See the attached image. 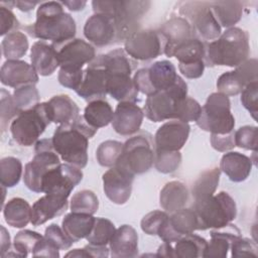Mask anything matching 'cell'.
<instances>
[{
    "mask_svg": "<svg viewBox=\"0 0 258 258\" xmlns=\"http://www.w3.org/2000/svg\"><path fill=\"white\" fill-rule=\"evenodd\" d=\"M1 130L5 132L8 127V123L19 114L16 105L13 100V96L10 95L5 89H1Z\"/></svg>",
    "mask_w": 258,
    "mask_h": 258,
    "instance_id": "cell-51",
    "label": "cell"
},
{
    "mask_svg": "<svg viewBox=\"0 0 258 258\" xmlns=\"http://www.w3.org/2000/svg\"><path fill=\"white\" fill-rule=\"evenodd\" d=\"M221 170L218 167L203 171L195 180L191 187V196L195 202L212 197L219 184Z\"/></svg>",
    "mask_w": 258,
    "mask_h": 258,
    "instance_id": "cell-38",
    "label": "cell"
},
{
    "mask_svg": "<svg viewBox=\"0 0 258 258\" xmlns=\"http://www.w3.org/2000/svg\"><path fill=\"white\" fill-rule=\"evenodd\" d=\"M113 116L114 112L111 105L104 99H98L89 102L83 117L91 127L98 129L111 123Z\"/></svg>",
    "mask_w": 258,
    "mask_h": 258,
    "instance_id": "cell-36",
    "label": "cell"
},
{
    "mask_svg": "<svg viewBox=\"0 0 258 258\" xmlns=\"http://www.w3.org/2000/svg\"><path fill=\"white\" fill-rule=\"evenodd\" d=\"M85 37L97 46H105L118 40V29L113 16L105 13H94L84 26Z\"/></svg>",
    "mask_w": 258,
    "mask_h": 258,
    "instance_id": "cell-16",
    "label": "cell"
},
{
    "mask_svg": "<svg viewBox=\"0 0 258 258\" xmlns=\"http://www.w3.org/2000/svg\"><path fill=\"white\" fill-rule=\"evenodd\" d=\"M235 145L247 149L257 151L258 147V135L256 126H243L240 127L236 132H234Z\"/></svg>",
    "mask_w": 258,
    "mask_h": 258,
    "instance_id": "cell-49",
    "label": "cell"
},
{
    "mask_svg": "<svg viewBox=\"0 0 258 258\" xmlns=\"http://www.w3.org/2000/svg\"><path fill=\"white\" fill-rule=\"evenodd\" d=\"M149 1H116L95 0L92 2L95 13H105L114 17L118 40H126L134 32L138 31L139 19L150 7Z\"/></svg>",
    "mask_w": 258,
    "mask_h": 258,
    "instance_id": "cell-4",
    "label": "cell"
},
{
    "mask_svg": "<svg viewBox=\"0 0 258 258\" xmlns=\"http://www.w3.org/2000/svg\"><path fill=\"white\" fill-rule=\"evenodd\" d=\"M61 4L66 5L72 11H80L85 8L87 2L80 1V0H72V1H63V2H61Z\"/></svg>",
    "mask_w": 258,
    "mask_h": 258,
    "instance_id": "cell-63",
    "label": "cell"
},
{
    "mask_svg": "<svg viewBox=\"0 0 258 258\" xmlns=\"http://www.w3.org/2000/svg\"><path fill=\"white\" fill-rule=\"evenodd\" d=\"M201 111L202 107L198 101L190 97H185L177 103L173 119L185 123L197 121L200 117Z\"/></svg>",
    "mask_w": 258,
    "mask_h": 258,
    "instance_id": "cell-47",
    "label": "cell"
},
{
    "mask_svg": "<svg viewBox=\"0 0 258 258\" xmlns=\"http://www.w3.org/2000/svg\"><path fill=\"white\" fill-rule=\"evenodd\" d=\"M11 243H10V236L7 230L1 226V256L4 257L5 253L8 252L10 249Z\"/></svg>",
    "mask_w": 258,
    "mask_h": 258,
    "instance_id": "cell-61",
    "label": "cell"
},
{
    "mask_svg": "<svg viewBox=\"0 0 258 258\" xmlns=\"http://www.w3.org/2000/svg\"><path fill=\"white\" fill-rule=\"evenodd\" d=\"M198 217L194 209L182 208L169 217L160 238L164 242L173 243L180 237L194 233L198 230Z\"/></svg>",
    "mask_w": 258,
    "mask_h": 258,
    "instance_id": "cell-21",
    "label": "cell"
},
{
    "mask_svg": "<svg viewBox=\"0 0 258 258\" xmlns=\"http://www.w3.org/2000/svg\"><path fill=\"white\" fill-rule=\"evenodd\" d=\"M0 77L3 85L15 89L38 82V75L33 67L19 59H7L1 68Z\"/></svg>",
    "mask_w": 258,
    "mask_h": 258,
    "instance_id": "cell-23",
    "label": "cell"
},
{
    "mask_svg": "<svg viewBox=\"0 0 258 258\" xmlns=\"http://www.w3.org/2000/svg\"><path fill=\"white\" fill-rule=\"evenodd\" d=\"M39 99L38 90L32 84L18 87L13 92V100L19 113L36 106L39 103Z\"/></svg>",
    "mask_w": 258,
    "mask_h": 258,
    "instance_id": "cell-45",
    "label": "cell"
},
{
    "mask_svg": "<svg viewBox=\"0 0 258 258\" xmlns=\"http://www.w3.org/2000/svg\"><path fill=\"white\" fill-rule=\"evenodd\" d=\"M111 256L116 258H131L138 255V235L129 225L116 229L110 241Z\"/></svg>",
    "mask_w": 258,
    "mask_h": 258,
    "instance_id": "cell-25",
    "label": "cell"
},
{
    "mask_svg": "<svg viewBox=\"0 0 258 258\" xmlns=\"http://www.w3.org/2000/svg\"><path fill=\"white\" fill-rule=\"evenodd\" d=\"M30 60L36 73L43 77L52 75L59 67L54 47L44 41H36L32 44Z\"/></svg>",
    "mask_w": 258,
    "mask_h": 258,
    "instance_id": "cell-27",
    "label": "cell"
},
{
    "mask_svg": "<svg viewBox=\"0 0 258 258\" xmlns=\"http://www.w3.org/2000/svg\"><path fill=\"white\" fill-rule=\"evenodd\" d=\"M82 179L83 172L81 168L70 163H60L43 175L41 190L46 195L68 199Z\"/></svg>",
    "mask_w": 258,
    "mask_h": 258,
    "instance_id": "cell-13",
    "label": "cell"
},
{
    "mask_svg": "<svg viewBox=\"0 0 258 258\" xmlns=\"http://www.w3.org/2000/svg\"><path fill=\"white\" fill-rule=\"evenodd\" d=\"M84 71H66L60 69L58 72V82L61 86L76 91L83 80Z\"/></svg>",
    "mask_w": 258,
    "mask_h": 258,
    "instance_id": "cell-56",
    "label": "cell"
},
{
    "mask_svg": "<svg viewBox=\"0 0 258 258\" xmlns=\"http://www.w3.org/2000/svg\"><path fill=\"white\" fill-rule=\"evenodd\" d=\"M46 105L50 120L55 124L70 123L80 116L78 105L68 95L53 96Z\"/></svg>",
    "mask_w": 258,
    "mask_h": 258,
    "instance_id": "cell-30",
    "label": "cell"
},
{
    "mask_svg": "<svg viewBox=\"0 0 258 258\" xmlns=\"http://www.w3.org/2000/svg\"><path fill=\"white\" fill-rule=\"evenodd\" d=\"M250 53L249 35L239 27H230L217 39L206 42L205 66L238 67Z\"/></svg>",
    "mask_w": 258,
    "mask_h": 258,
    "instance_id": "cell-3",
    "label": "cell"
},
{
    "mask_svg": "<svg viewBox=\"0 0 258 258\" xmlns=\"http://www.w3.org/2000/svg\"><path fill=\"white\" fill-rule=\"evenodd\" d=\"M169 216L162 211H152L146 214L141 220L140 226L142 231L150 236L158 235L160 229L167 222Z\"/></svg>",
    "mask_w": 258,
    "mask_h": 258,
    "instance_id": "cell-50",
    "label": "cell"
},
{
    "mask_svg": "<svg viewBox=\"0 0 258 258\" xmlns=\"http://www.w3.org/2000/svg\"><path fill=\"white\" fill-rule=\"evenodd\" d=\"M144 113L134 102H120L114 112L112 127L122 136H129L139 131Z\"/></svg>",
    "mask_w": 258,
    "mask_h": 258,
    "instance_id": "cell-20",
    "label": "cell"
},
{
    "mask_svg": "<svg viewBox=\"0 0 258 258\" xmlns=\"http://www.w3.org/2000/svg\"><path fill=\"white\" fill-rule=\"evenodd\" d=\"M178 75L175 67L169 60H159L152 63L149 68L138 70L133 82L142 94L149 96L158 91H165L173 86Z\"/></svg>",
    "mask_w": 258,
    "mask_h": 258,
    "instance_id": "cell-11",
    "label": "cell"
},
{
    "mask_svg": "<svg viewBox=\"0 0 258 258\" xmlns=\"http://www.w3.org/2000/svg\"><path fill=\"white\" fill-rule=\"evenodd\" d=\"M134 175L118 166H112L103 174L106 197L117 205H124L130 198Z\"/></svg>",
    "mask_w": 258,
    "mask_h": 258,
    "instance_id": "cell-18",
    "label": "cell"
},
{
    "mask_svg": "<svg viewBox=\"0 0 258 258\" xmlns=\"http://www.w3.org/2000/svg\"><path fill=\"white\" fill-rule=\"evenodd\" d=\"M210 4L220 26L230 28L242 17L244 6L241 1H214Z\"/></svg>",
    "mask_w": 258,
    "mask_h": 258,
    "instance_id": "cell-34",
    "label": "cell"
},
{
    "mask_svg": "<svg viewBox=\"0 0 258 258\" xmlns=\"http://www.w3.org/2000/svg\"><path fill=\"white\" fill-rule=\"evenodd\" d=\"M51 122L46 102L20 112L10 124L13 139L21 146L29 147L38 141L40 135Z\"/></svg>",
    "mask_w": 258,
    "mask_h": 258,
    "instance_id": "cell-7",
    "label": "cell"
},
{
    "mask_svg": "<svg viewBox=\"0 0 258 258\" xmlns=\"http://www.w3.org/2000/svg\"><path fill=\"white\" fill-rule=\"evenodd\" d=\"M188 202V189L186 185L178 180L167 182L159 195V204L163 210L174 213L186 205Z\"/></svg>",
    "mask_w": 258,
    "mask_h": 258,
    "instance_id": "cell-31",
    "label": "cell"
},
{
    "mask_svg": "<svg viewBox=\"0 0 258 258\" xmlns=\"http://www.w3.org/2000/svg\"><path fill=\"white\" fill-rule=\"evenodd\" d=\"M240 236V230L232 224L212 231L211 241L208 243L203 257H227L233 241Z\"/></svg>",
    "mask_w": 258,
    "mask_h": 258,
    "instance_id": "cell-26",
    "label": "cell"
},
{
    "mask_svg": "<svg viewBox=\"0 0 258 258\" xmlns=\"http://www.w3.org/2000/svg\"><path fill=\"white\" fill-rule=\"evenodd\" d=\"M179 14L189 22L199 39L215 40L222 34L221 26L212 12L210 2H184L179 8Z\"/></svg>",
    "mask_w": 258,
    "mask_h": 258,
    "instance_id": "cell-12",
    "label": "cell"
},
{
    "mask_svg": "<svg viewBox=\"0 0 258 258\" xmlns=\"http://www.w3.org/2000/svg\"><path fill=\"white\" fill-rule=\"evenodd\" d=\"M51 44L56 51L60 69L66 71H82L86 63L92 62L96 57L95 48L81 38Z\"/></svg>",
    "mask_w": 258,
    "mask_h": 258,
    "instance_id": "cell-15",
    "label": "cell"
},
{
    "mask_svg": "<svg viewBox=\"0 0 258 258\" xmlns=\"http://www.w3.org/2000/svg\"><path fill=\"white\" fill-rule=\"evenodd\" d=\"M22 174V163L21 161L12 156H7L0 161V180L4 187L15 186Z\"/></svg>",
    "mask_w": 258,
    "mask_h": 258,
    "instance_id": "cell-41",
    "label": "cell"
},
{
    "mask_svg": "<svg viewBox=\"0 0 258 258\" xmlns=\"http://www.w3.org/2000/svg\"><path fill=\"white\" fill-rule=\"evenodd\" d=\"M2 53L7 59H19L24 56L28 49V40L26 35L19 31H13L7 34L1 43Z\"/></svg>",
    "mask_w": 258,
    "mask_h": 258,
    "instance_id": "cell-39",
    "label": "cell"
},
{
    "mask_svg": "<svg viewBox=\"0 0 258 258\" xmlns=\"http://www.w3.org/2000/svg\"><path fill=\"white\" fill-rule=\"evenodd\" d=\"M68 207V199L53 195H45L32 205L30 223L33 226H40L60 216L67 211Z\"/></svg>",
    "mask_w": 258,
    "mask_h": 258,
    "instance_id": "cell-24",
    "label": "cell"
},
{
    "mask_svg": "<svg viewBox=\"0 0 258 258\" xmlns=\"http://www.w3.org/2000/svg\"><path fill=\"white\" fill-rule=\"evenodd\" d=\"M59 249H57L54 245H52L49 241H47L44 236L42 239L36 244L32 256L33 257H52L57 258L59 257Z\"/></svg>",
    "mask_w": 258,
    "mask_h": 258,
    "instance_id": "cell-59",
    "label": "cell"
},
{
    "mask_svg": "<svg viewBox=\"0 0 258 258\" xmlns=\"http://www.w3.org/2000/svg\"><path fill=\"white\" fill-rule=\"evenodd\" d=\"M99 208V200L94 191L83 189L76 192L71 199V210L75 213L94 215Z\"/></svg>",
    "mask_w": 258,
    "mask_h": 258,
    "instance_id": "cell-44",
    "label": "cell"
},
{
    "mask_svg": "<svg viewBox=\"0 0 258 258\" xmlns=\"http://www.w3.org/2000/svg\"><path fill=\"white\" fill-rule=\"evenodd\" d=\"M244 88V85L239 80L235 71H230L222 74L217 81V89L219 93L224 94L227 97L240 94Z\"/></svg>",
    "mask_w": 258,
    "mask_h": 258,
    "instance_id": "cell-48",
    "label": "cell"
},
{
    "mask_svg": "<svg viewBox=\"0 0 258 258\" xmlns=\"http://www.w3.org/2000/svg\"><path fill=\"white\" fill-rule=\"evenodd\" d=\"M123 151V143L116 140L102 142L96 151V157L100 165L106 167L114 166Z\"/></svg>",
    "mask_w": 258,
    "mask_h": 258,
    "instance_id": "cell-43",
    "label": "cell"
},
{
    "mask_svg": "<svg viewBox=\"0 0 258 258\" xmlns=\"http://www.w3.org/2000/svg\"><path fill=\"white\" fill-rule=\"evenodd\" d=\"M85 251L89 255V257H100V258H106L109 256V251L106 246H96V245H86L84 247Z\"/></svg>",
    "mask_w": 258,
    "mask_h": 258,
    "instance_id": "cell-60",
    "label": "cell"
},
{
    "mask_svg": "<svg viewBox=\"0 0 258 258\" xmlns=\"http://www.w3.org/2000/svg\"><path fill=\"white\" fill-rule=\"evenodd\" d=\"M44 238L59 250H67L74 244V242L66 235L62 228L56 224H51L45 229Z\"/></svg>",
    "mask_w": 258,
    "mask_h": 258,
    "instance_id": "cell-53",
    "label": "cell"
},
{
    "mask_svg": "<svg viewBox=\"0 0 258 258\" xmlns=\"http://www.w3.org/2000/svg\"><path fill=\"white\" fill-rule=\"evenodd\" d=\"M76 31V22L63 11L61 2L49 1L41 3L37 8L36 20L31 25L29 34L52 43H60L73 39Z\"/></svg>",
    "mask_w": 258,
    "mask_h": 258,
    "instance_id": "cell-2",
    "label": "cell"
},
{
    "mask_svg": "<svg viewBox=\"0 0 258 258\" xmlns=\"http://www.w3.org/2000/svg\"><path fill=\"white\" fill-rule=\"evenodd\" d=\"M258 61L256 58H250L243 61L236 67L235 73L238 76L241 83L246 87L247 85L258 82Z\"/></svg>",
    "mask_w": 258,
    "mask_h": 258,
    "instance_id": "cell-55",
    "label": "cell"
},
{
    "mask_svg": "<svg viewBox=\"0 0 258 258\" xmlns=\"http://www.w3.org/2000/svg\"><path fill=\"white\" fill-rule=\"evenodd\" d=\"M188 123L171 119L162 124L154 136L155 150L179 151L185 144L189 134Z\"/></svg>",
    "mask_w": 258,
    "mask_h": 258,
    "instance_id": "cell-19",
    "label": "cell"
},
{
    "mask_svg": "<svg viewBox=\"0 0 258 258\" xmlns=\"http://www.w3.org/2000/svg\"><path fill=\"white\" fill-rule=\"evenodd\" d=\"M34 152L32 160L25 165L23 181L28 189L34 192H42L41 180L43 175L60 164V160L50 138L38 140L35 143Z\"/></svg>",
    "mask_w": 258,
    "mask_h": 258,
    "instance_id": "cell-10",
    "label": "cell"
},
{
    "mask_svg": "<svg viewBox=\"0 0 258 258\" xmlns=\"http://www.w3.org/2000/svg\"><path fill=\"white\" fill-rule=\"evenodd\" d=\"M165 41L157 30H138L126 38L124 50L135 60H149L163 53Z\"/></svg>",
    "mask_w": 258,
    "mask_h": 258,
    "instance_id": "cell-14",
    "label": "cell"
},
{
    "mask_svg": "<svg viewBox=\"0 0 258 258\" xmlns=\"http://www.w3.org/2000/svg\"><path fill=\"white\" fill-rule=\"evenodd\" d=\"M38 2L34 1H15V6H17V8L21 11L24 12H28L30 10H32L34 8L35 5H37Z\"/></svg>",
    "mask_w": 258,
    "mask_h": 258,
    "instance_id": "cell-64",
    "label": "cell"
},
{
    "mask_svg": "<svg viewBox=\"0 0 258 258\" xmlns=\"http://www.w3.org/2000/svg\"><path fill=\"white\" fill-rule=\"evenodd\" d=\"M197 125L211 134L225 135L234 131L235 118L229 98L219 92L212 93L202 107Z\"/></svg>",
    "mask_w": 258,
    "mask_h": 258,
    "instance_id": "cell-8",
    "label": "cell"
},
{
    "mask_svg": "<svg viewBox=\"0 0 258 258\" xmlns=\"http://www.w3.org/2000/svg\"><path fill=\"white\" fill-rule=\"evenodd\" d=\"M187 97V85L178 76L172 87L147 96L143 113L152 122L173 119L177 103Z\"/></svg>",
    "mask_w": 258,
    "mask_h": 258,
    "instance_id": "cell-9",
    "label": "cell"
},
{
    "mask_svg": "<svg viewBox=\"0 0 258 258\" xmlns=\"http://www.w3.org/2000/svg\"><path fill=\"white\" fill-rule=\"evenodd\" d=\"M39 233L30 231V230H22L19 231L13 241V250L14 252H7L5 256H16V257H27L29 253L32 254L36 244L42 239ZM4 256V257H5Z\"/></svg>",
    "mask_w": 258,
    "mask_h": 258,
    "instance_id": "cell-40",
    "label": "cell"
},
{
    "mask_svg": "<svg viewBox=\"0 0 258 258\" xmlns=\"http://www.w3.org/2000/svg\"><path fill=\"white\" fill-rule=\"evenodd\" d=\"M157 31L165 41L163 53L169 57L173 56V50L179 43L197 37L191 25L183 17L170 18Z\"/></svg>",
    "mask_w": 258,
    "mask_h": 258,
    "instance_id": "cell-22",
    "label": "cell"
},
{
    "mask_svg": "<svg viewBox=\"0 0 258 258\" xmlns=\"http://www.w3.org/2000/svg\"><path fill=\"white\" fill-rule=\"evenodd\" d=\"M6 223L13 228H24L31 221V207L21 198H13L3 208Z\"/></svg>",
    "mask_w": 258,
    "mask_h": 258,
    "instance_id": "cell-35",
    "label": "cell"
},
{
    "mask_svg": "<svg viewBox=\"0 0 258 258\" xmlns=\"http://www.w3.org/2000/svg\"><path fill=\"white\" fill-rule=\"evenodd\" d=\"M232 252V257H257L258 250L255 242L248 238H243L242 236L236 238L230 248Z\"/></svg>",
    "mask_w": 258,
    "mask_h": 258,
    "instance_id": "cell-54",
    "label": "cell"
},
{
    "mask_svg": "<svg viewBox=\"0 0 258 258\" xmlns=\"http://www.w3.org/2000/svg\"><path fill=\"white\" fill-rule=\"evenodd\" d=\"M206 42L198 37H192L179 43L173 50V56L178 60V66H188L205 62Z\"/></svg>",
    "mask_w": 258,
    "mask_h": 258,
    "instance_id": "cell-33",
    "label": "cell"
},
{
    "mask_svg": "<svg viewBox=\"0 0 258 258\" xmlns=\"http://www.w3.org/2000/svg\"><path fill=\"white\" fill-rule=\"evenodd\" d=\"M208 242L206 239L195 234H187L175 241L172 246L173 257L177 258H197L203 257L207 248Z\"/></svg>",
    "mask_w": 258,
    "mask_h": 258,
    "instance_id": "cell-37",
    "label": "cell"
},
{
    "mask_svg": "<svg viewBox=\"0 0 258 258\" xmlns=\"http://www.w3.org/2000/svg\"><path fill=\"white\" fill-rule=\"evenodd\" d=\"M116 228L114 224L105 218H96L91 233L87 236L89 244L96 246H106L110 243Z\"/></svg>",
    "mask_w": 258,
    "mask_h": 258,
    "instance_id": "cell-42",
    "label": "cell"
},
{
    "mask_svg": "<svg viewBox=\"0 0 258 258\" xmlns=\"http://www.w3.org/2000/svg\"><path fill=\"white\" fill-rule=\"evenodd\" d=\"M86 101L104 99L107 95V72L97 57L84 71L80 87L75 91Z\"/></svg>",
    "mask_w": 258,
    "mask_h": 258,
    "instance_id": "cell-17",
    "label": "cell"
},
{
    "mask_svg": "<svg viewBox=\"0 0 258 258\" xmlns=\"http://www.w3.org/2000/svg\"><path fill=\"white\" fill-rule=\"evenodd\" d=\"M211 144L216 150L221 152H226L233 149L236 146L234 140V131L225 135L211 134Z\"/></svg>",
    "mask_w": 258,
    "mask_h": 258,
    "instance_id": "cell-58",
    "label": "cell"
},
{
    "mask_svg": "<svg viewBox=\"0 0 258 258\" xmlns=\"http://www.w3.org/2000/svg\"><path fill=\"white\" fill-rule=\"evenodd\" d=\"M154 166L161 173H171L175 171L181 163V154L179 151L155 150Z\"/></svg>",
    "mask_w": 258,
    "mask_h": 258,
    "instance_id": "cell-46",
    "label": "cell"
},
{
    "mask_svg": "<svg viewBox=\"0 0 258 258\" xmlns=\"http://www.w3.org/2000/svg\"><path fill=\"white\" fill-rule=\"evenodd\" d=\"M252 165V159L247 155L237 151H230L223 155L220 161V170H222L230 180L241 182L249 176Z\"/></svg>",
    "mask_w": 258,
    "mask_h": 258,
    "instance_id": "cell-28",
    "label": "cell"
},
{
    "mask_svg": "<svg viewBox=\"0 0 258 258\" xmlns=\"http://www.w3.org/2000/svg\"><path fill=\"white\" fill-rule=\"evenodd\" d=\"M192 209L198 217V230L220 229L230 224L237 216L234 199L226 191H221L203 201L194 202Z\"/></svg>",
    "mask_w": 258,
    "mask_h": 258,
    "instance_id": "cell-5",
    "label": "cell"
},
{
    "mask_svg": "<svg viewBox=\"0 0 258 258\" xmlns=\"http://www.w3.org/2000/svg\"><path fill=\"white\" fill-rule=\"evenodd\" d=\"M154 149L151 134L141 132L126 140L123 144V151L115 165L134 176L142 174L153 165Z\"/></svg>",
    "mask_w": 258,
    "mask_h": 258,
    "instance_id": "cell-6",
    "label": "cell"
},
{
    "mask_svg": "<svg viewBox=\"0 0 258 258\" xmlns=\"http://www.w3.org/2000/svg\"><path fill=\"white\" fill-rule=\"evenodd\" d=\"M257 99H258V82H254L247 85L241 92V103L255 120L257 119V113H258Z\"/></svg>",
    "mask_w": 258,
    "mask_h": 258,
    "instance_id": "cell-52",
    "label": "cell"
},
{
    "mask_svg": "<svg viewBox=\"0 0 258 258\" xmlns=\"http://www.w3.org/2000/svg\"><path fill=\"white\" fill-rule=\"evenodd\" d=\"M97 130L91 127L83 116L73 122L60 124L51 138L54 150L63 161L82 169L88 163L89 139Z\"/></svg>",
    "mask_w": 258,
    "mask_h": 258,
    "instance_id": "cell-1",
    "label": "cell"
},
{
    "mask_svg": "<svg viewBox=\"0 0 258 258\" xmlns=\"http://www.w3.org/2000/svg\"><path fill=\"white\" fill-rule=\"evenodd\" d=\"M107 94L119 102H134L138 97V90L130 75L107 73Z\"/></svg>",
    "mask_w": 258,
    "mask_h": 258,
    "instance_id": "cell-29",
    "label": "cell"
},
{
    "mask_svg": "<svg viewBox=\"0 0 258 258\" xmlns=\"http://www.w3.org/2000/svg\"><path fill=\"white\" fill-rule=\"evenodd\" d=\"M155 256H158V257H173L172 243L164 242L161 246H159Z\"/></svg>",
    "mask_w": 258,
    "mask_h": 258,
    "instance_id": "cell-62",
    "label": "cell"
},
{
    "mask_svg": "<svg viewBox=\"0 0 258 258\" xmlns=\"http://www.w3.org/2000/svg\"><path fill=\"white\" fill-rule=\"evenodd\" d=\"M0 19H1V30L0 35L9 34L16 31L19 27V22L16 19L14 13L7 7L0 5Z\"/></svg>",
    "mask_w": 258,
    "mask_h": 258,
    "instance_id": "cell-57",
    "label": "cell"
},
{
    "mask_svg": "<svg viewBox=\"0 0 258 258\" xmlns=\"http://www.w3.org/2000/svg\"><path fill=\"white\" fill-rule=\"evenodd\" d=\"M95 219L90 214L72 212L64 216L61 222V228L66 235L75 243L87 238L93 229Z\"/></svg>",
    "mask_w": 258,
    "mask_h": 258,
    "instance_id": "cell-32",
    "label": "cell"
}]
</instances>
